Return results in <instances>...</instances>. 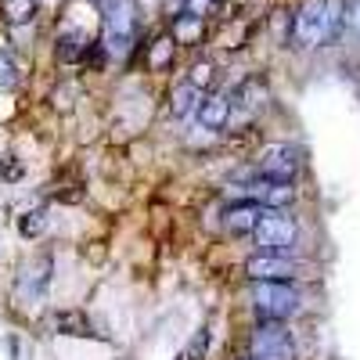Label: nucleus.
Masks as SVG:
<instances>
[{
	"label": "nucleus",
	"instance_id": "obj_8",
	"mask_svg": "<svg viewBox=\"0 0 360 360\" xmlns=\"http://www.w3.org/2000/svg\"><path fill=\"white\" fill-rule=\"evenodd\" d=\"M51 274H54L51 252H40V256H33L29 263H22L18 281H15V292H18L22 303H40V299L47 295V288H51Z\"/></svg>",
	"mask_w": 360,
	"mask_h": 360
},
{
	"label": "nucleus",
	"instance_id": "obj_10",
	"mask_svg": "<svg viewBox=\"0 0 360 360\" xmlns=\"http://www.w3.org/2000/svg\"><path fill=\"white\" fill-rule=\"evenodd\" d=\"M259 217H263V205L242 198V202H234L227 213H224V227H227L231 234H252V227H256Z\"/></svg>",
	"mask_w": 360,
	"mask_h": 360
},
{
	"label": "nucleus",
	"instance_id": "obj_4",
	"mask_svg": "<svg viewBox=\"0 0 360 360\" xmlns=\"http://www.w3.org/2000/svg\"><path fill=\"white\" fill-rule=\"evenodd\" d=\"M141 25V8L137 0H112L105 8V51L115 58H127Z\"/></svg>",
	"mask_w": 360,
	"mask_h": 360
},
{
	"label": "nucleus",
	"instance_id": "obj_19",
	"mask_svg": "<svg viewBox=\"0 0 360 360\" xmlns=\"http://www.w3.org/2000/svg\"><path fill=\"white\" fill-rule=\"evenodd\" d=\"M169 58H173V40L169 37L155 40V47H152V69H166Z\"/></svg>",
	"mask_w": 360,
	"mask_h": 360
},
{
	"label": "nucleus",
	"instance_id": "obj_12",
	"mask_svg": "<svg viewBox=\"0 0 360 360\" xmlns=\"http://www.w3.org/2000/svg\"><path fill=\"white\" fill-rule=\"evenodd\" d=\"M54 332H58V335H72V339H101V335L94 332V324H90V317L79 314V310L54 314Z\"/></svg>",
	"mask_w": 360,
	"mask_h": 360
},
{
	"label": "nucleus",
	"instance_id": "obj_5",
	"mask_svg": "<svg viewBox=\"0 0 360 360\" xmlns=\"http://www.w3.org/2000/svg\"><path fill=\"white\" fill-rule=\"evenodd\" d=\"M252 360H295V339L281 321H259L249 335Z\"/></svg>",
	"mask_w": 360,
	"mask_h": 360
},
{
	"label": "nucleus",
	"instance_id": "obj_16",
	"mask_svg": "<svg viewBox=\"0 0 360 360\" xmlns=\"http://www.w3.org/2000/svg\"><path fill=\"white\" fill-rule=\"evenodd\" d=\"M44 231H47V213H44V209H33V213L18 217V234L22 238H40Z\"/></svg>",
	"mask_w": 360,
	"mask_h": 360
},
{
	"label": "nucleus",
	"instance_id": "obj_1",
	"mask_svg": "<svg viewBox=\"0 0 360 360\" xmlns=\"http://www.w3.org/2000/svg\"><path fill=\"white\" fill-rule=\"evenodd\" d=\"M342 22H346V0H303V8L292 18V37L303 47H321L339 40Z\"/></svg>",
	"mask_w": 360,
	"mask_h": 360
},
{
	"label": "nucleus",
	"instance_id": "obj_2",
	"mask_svg": "<svg viewBox=\"0 0 360 360\" xmlns=\"http://www.w3.org/2000/svg\"><path fill=\"white\" fill-rule=\"evenodd\" d=\"M249 303L259 314V321H288L303 310V295L292 281H252Z\"/></svg>",
	"mask_w": 360,
	"mask_h": 360
},
{
	"label": "nucleus",
	"instance_id": "obj_7",
	"mask_svg": "<svg viewBox=\"0 0 360 360\" xmlns=\"http://www.w3.org/2000/svg\"><path fill=\"white\" fill-rule=\"evenodd\" d=\"M299 166H303V152L285 141L259 148V155H256V173L266 180H292L299 173Z\"/></svg>",
	"mask_w": 360,
	"mask_h": 360
},
{
	"label": "nucleus",
	"instance_id": "obj_21",
	"mask_svg": "<svg viewBox=\"0 0 360 360\" xmlns=\"http://www.w3.org/2000/svg\"><path fill=\"white\" fill-rule=\"evenodd\" d=\"M205 346H209V332L202 328V332L191 339V349H188V360H202L205 356Z\"/></svg>",
	"mask_w": 360,
	"mask_h": 360
},
{
	"label": "nucleus",
	"instance_id": "obj_14",
	"mask_svg": "<svg viewBox=\"0 0 360 360\" xmlns=\"http://www.w3.org/2000/svg\"><path fill=\"white\" fill-rule=\"evenodd\" d=\"M202 29H205V18H195V15H176L173 18V44H195V40H202Z\"/></svg>",
	"mask_w": 360,
	"mask_h": 360
},
{
	"label": "nucleus",
	"instance_id": "obj_9",
	"mask_svg": "<svg viewBox=\"0 0 360 360\" xmlns=\"http://www.w3.org/2000/svg\"><path fill=\"white\" fill-rule=\"evenodd\" d=\"M238 195H245L249 202L263 205V209H285L292 198H295V188L292 180H266V176H256L252 184H238Z\"/></svg>",
	"mask_w": 360,
	"mask_h": 360
},
{
	"label": "nucleus",
	"instance_id": "obj_11",
	"mask_svg": "<svg viewBox=\"0 0 360 360\" xmlns=\"http://www.w3.org/2000/svg\"><path fill=\"white\" fill-rule=\"evenodd\" d=\"M198 123L205 130H224L227 119H231V94H213V98H202L198 101Z\"/></svg>",
	"mask_w": 360,
	"mask_h": 360
},
{
	"label": "nucleus",
	"instance_id": "obj_22",
	"mask_svg": "<svg viewBox=\"0 0 360 360\" xmlns=\"http://www.w3.org/2000/svg\"><path fill=\"white\" fill-rule=\"evenodd\" d=\"M0 176H4V180H18L22 176V166H15L11 155H4V159H0Z\"/></svg>",
	"mask_w": 360,
	"mask_h": 360
},
{
	"label": "nucleus",
	"instance_id": "obj_23",
	"mask_svg": "<svg viewBox=\"0 0 360 360\" xmlns=\"http://www.w3.org/2000/svg\"><path fill=\"white\" fill-rule=\"evenodd\" d=\"M346 22L353 25V33H360V0H349L346 4Z\"/></svg>",
	"mask_w": 360,
	"mask_h": 360
},
{
	"label": "nucleus",
	"instance_id": "obj_20",
	"mask_svg": "<svg viewBox=\"0 0 360 360\" xmlns=\"http://www.w3.org/2000/svg\"><path fill=\"white\" fill-rule=\"evenodd\" d=\"M220 0H184V11L195 15V18H205V15H213L217 11Z\"/></svg>",
	"mask_w": 360,
	"mask_h": 360
},
{
	"label": "nucleus",
	"instance_id": "obj_15",
	"mask_svg": "<svg viewBox=\"0 0 360 360\" xmlns=\"http://www.w3.org/2000/svg\"><path fill=\"white\" fill-rule=\"evenodd\" d=\"M0 15L11 25H29L37 18V0H0Z\"/></svg>",
	"mask_w": 360,
	"mask_h": 360
},
{
	"label": "nucleus",
	"instance_id": "obj_18",
	"mask_svg": "<svg viewBox=\"0 0 360 360\" xmlns=\"http://www.w3.org/2000/svg\"><path fill=\"white\" fill-rule=\"evenodd\" d=\"M184 83H191L198 94H202L205 86H213V62H198V65H191V72H188Z\"/></svg>",
	"mask_w": 360,
	"mask_h": 360
},
{
	"label": "nucleus",
	"instance_id": "obj_24",
	"mask_svg": "<svg viewBox=\"0 0 360 360\" xmlns=\"http://www.w3.org/2000/svg\"><path fill=\"white\" fill-rule=\"evenodd\" d=\"M90 4H98V8H108V4H112V0H90Z\"/></svg>",
	"mask_w": 360,
	"mask_h": 360
},
{
	"label": "nucleus",
	"instance_id": "obj_3",
	"mask_svg": "<svg viewBox=\"0 0 360 360\" xmlns=\"http://www.w3.org/2000/svg\"><path fill=\"white\" fill-rule=\"evenodd\" d=\"M252 242L259 252L288 256L299 245V224H295V217L281 213V209H263V217L252 227Z\"/></svg>",
	"mask_w": 360,
	"mask_h": 360
},
{
	"label": "nucleus",
	"instance_id": "obj_6",
	"mask_svg": "<svg viewBox=\"0 0 360 360\" xmlns=\"http://www.w3.org/2000/svg\"><path fill=\"white\" fill-rule=\"evenodd\" d=\"M245 274H249V281H299V278H307V263L292 259V256L256 252L245 259Z\"/></svg>",
	"mask_w": 360,
	"mask_h": 360
},
{
	"label": "nucleus",
	"instance_id": "obj_25",
	"mask_svg": "<svg viewBox=\"0 0 360 360\" xmlns=\"http://www.w3.org/2000/svg\"><path fill=\"white\" fill-rule=\"evenodd\" d=\"M249 360H252V356H249Z\"/></svg>",
	"mask_w": 360,
	"mask_h": 360
},
{
	"label": "nucleus",
	"instance_id": "obj_17",
	"mask_svg": "<svg viewBox=\"0 0 360 360\" xmlns=\"http://www.w3.org/2000/svg\"><path fill=\"white\" fill-rule=\"evenodd\" d=\"M18 86V65H15V58L8 51H0V90H15Z\"/></svg>",
	"mask_w": 360,
	"mask_h": 360
},
{
	"label": "nucleus",
	"instance_id": "obj_13",
	"mask_svg": "<svg viewBox=\"0 0 360 360\" xmlns=\"http://www.w3.org/2000/svg\"><path fill=\"white\" fill-rule=\"evenodd\" d=\"M198 101H202V94L191 86V83H180L173 94H169V115L173 119H184L188 112H195L198 108Z\"/></svg>",
	"mask_w": 360,
	"mask_h": 360
}]
</instances>
